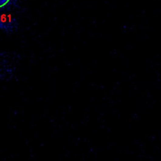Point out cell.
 Segmentation results:
<instances>
[{
  "label": "cell",
  "mask_w": 161,
  "mask_h": 161,
  "mask_svg": "<svg viewBox=\"0 0 161 161\" xmlns=\"http://www.w3.org/2000/svg\"><path fill=\"white\" fill-rule=\"evenodd\" d=\"M19 59L15 52L0 51V80L8 81L13 78Z\"/></svg>",
  "instance_id": "obj_1"
},
{
  "label": "cell",
  "mask_w": 161,
  "mask_h": 161,
  "mask_svg": "<svg viewBox=\"0 0 161 161\" xmlns=\"http://www.w3.org/2000/svg\"><path fill=\"white\" fill-rule=\"evenodd\" d=\"M19 28L16 18L10 13L0 12V30L7 33H12Z\"/></svg>",
  "instance_id": "obj_2"
},
{
  "label": "cell",
  "mask_w": 161,
  "mask_h": 161,
  "mask_svg": "<svg viewBox=\"0 0 161 161\" xmlns=\"http://www.w3.org/2000/svg\"><path fill=\"white\" fill-rule=\"evenodd\" d=\"M18 0H0V10L8 9L12 6H15Z\"/></svg>",
  "instance_id": "obj_3"
}]
</instances>
